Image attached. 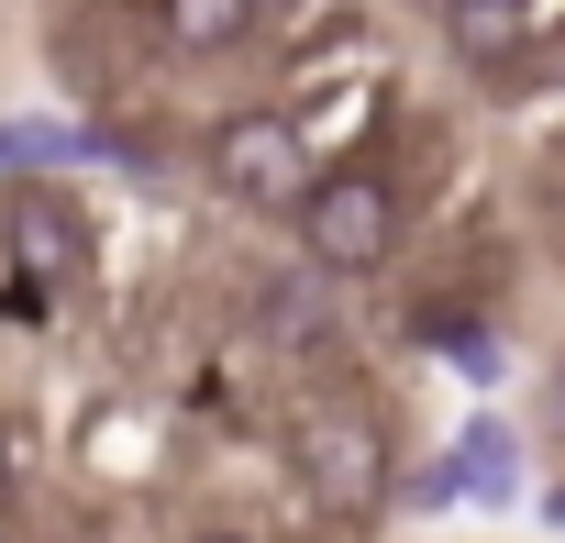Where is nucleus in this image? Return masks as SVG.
<instances>
[{
  "label": "nucleus",
  "mask_w": 565,
  "mask_h": 543,
  "mask_svg": "<svg viewBox=\"0 0 565 543\" xmlns=\"http://www.w3.org/2000/svg\"><path fill=\"white\" fill-rule=\"evenodd\" d=\"M388 244H399V200H388V178H366V167H322L311 200H300V255L333 266V278H366V266H388Z\"/></svg>",
  "instance_id": "1"
},
{
  "label": "nucleus",
  "mask_w": 565,
  "mask_h": 543,
  "mask_svg": "<svg viewBox=\"0 0 565 543\" xmlns=\"http://www.w3.org/2000/svg\"><path fill=\"white\" fill-rule=\"evenodd\" d=\"M211 178H222L244 211H300L322 167H311V145H300L289 111H233V123L211 134Z\"/></svg>",
  "instance_id": "2"
},
{
  "label": "nucleus",
  "mask_w": 565,
  "mask_h": 543,
  "mask_svg": "<svg viewBox=\"0 0 565 543\" xmlns=\"http://www.w3.org/2000/svg\"><path fill=\"white\" fill-rule=\"evenodd\" d=\"M300 477H311V499H322V510L366 521V510L388 499V422H366L355 400L311 411V422H300Z\"/></svg>",
  "instance_id": "3"
},
{
  "label": "nucleus",
  "mask_w": 565,
  "mask_h": 543,
  "mask_svg": "<svg viewBox=\"0 0 565 543\" xmlns=\"http://www.w3.org/2000/svg\"><path fill=\"white\" fill-rule=\"evenodd\" d=\"M444 45H455L466 67H521L532 12H521V0H455V12H444Z\"/></svg>",
  "instance_id": "4"
},
{
  "label": "nucleus",
  "mask_w": 565,
  "mask_h": 543,
  "mask_svg": "<svg viewBox=\"0 0 565 543\" xmlns=\"http://www.w3.org/2000/svg\"><path fill=\"white\" fill-rule=\"evenodd\" d=\"M444 477H455V488H477V510H499V499L521 488V444H510V422H488V411H477V422L455 433Z\"/></svg>",
  "instance_id": "5"
},
{
  "label": "nucleus",
  "mask_w": 565,
  "mask_h": 543,
  "mask_svg": "<svg viewBox=\"0 0 565 543\" xmlns=\"http://www.w3.org/2000/svg\"><path fill=\"white\" fill-rule=\"evenodd\" d=\"M255 311H266V333H277V344H322V333H333V266L266 278V300H255Z\"/></svg>",
  "instance_id": "6"
},
{
  "label": "nucleus",
  "mask_w": 565,
  "mask_h": 543,
  "mask_svg": "<svg viewBox=\"0 0 565 543\" xmlns=\"http://www.w3.org/2000/svg\"><path fill=\"white\" fill-rule=\"evenodd\" d=\"M167 34H178L189 56H233V45L255 34V0H167Z\"/></svg>",
  "instance_id": "7"
},
{
  "label": "nucleus",
  "mask_w": 565,
  "mask_h": 543,
  "mask_svg": "<svg viewBox=\"0 0 565 543\" xmlns=\"http://www.w3.org/2000/svg\"><path fill=\"white\" fill-rule=\"evenodd\" d=\"M12 233H23V255H34V266H67V255H78V211H67V200H45V189H23Z\"/></svg>",
  "instance_id": "8"
},
{
  "label": "nucleus",
  "mask_w": 565,
  "mask_h": 543,
  "mask_svg": "<svg viewBox=\"0 0 565 543\" xmlns=\"http://www.w3.org/2000/svg\"><path fill=\"white\" fill-rule=\"evenodd\" d=\"M433 344H444V366H455V377H477V388H488V377H499V366H510V355H499V333H488V322H444V333H433Z\"/></svg>",
  "instance_id": "9"
},
{
  "label": "nucleus",
  "mask_w": 565,
  "mask_h": 543,
  "mask_svg": "<svg viewBox=\"0 0 565 543\" xmlns=\"http://www.w3.org/2000/svg\"><path fill=\"white\" fill-rule=\"evenodd\" d=\"M12 499H23V477H12V444H0V532H12Z\"/></svg>",
  "instance_id": "10"
},
{
  "label": "nucleus",
  "mask_w": 565,
  "mask_h": 543,
  "mask_svg": "<svg viewBox=\"0 0 565 543\" xmlns=\"http://www.w3.org/2000/svg\"><path fill=\"white\" fill-rule=\"evenodd\" d=\"M543 211H554V233H565V167H554V178H543Z\"/></svg>",
  "instance_id": "11"
},
{
  "label": "nucleus",
  "mask_w": 565,
  "mask_h": 543,
  "mask_svg": "<svg viewBox=\"0 0 565 543\" xmlns=\"http://www.w3.org/2000/svg\"><path fill=\"white\" fill-rule=\"evenodd\" d=\"M543 521H554V532H565V477H554V488H543Z\"/></svg>",
  "instance_id": "12"
},
{
  "label": "nucleus",
  "mask_w": 565,
  "mask_h": 543,
  "mask_svg": "<svg viewBox=\"0 0 565 543\" xmlns=\"http://www.w3.org/2000/svg\"><path fill=\"white\" fill-rule=\"evenodd\" d=\"M189 543H255V532H189Z\"/></svg>",
  "instance_id": "13"
}]
</instances>
